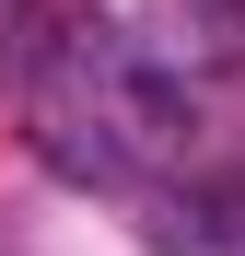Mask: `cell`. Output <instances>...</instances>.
Instances as JSON below:
<instances>
[{"instance_id": "6da1fadb", "label": "cell", "mask_w": 245, "mask_h": 256, "mask_svg": "<svg viewBox=\"0 0 245 256\" xmlns=\"http://www.w3.org/2000/svg\"><path fill=\"white\" fill-rule=\"evenodd\" d=\"M24 70H35V140H47L59 175L117 186L140 152H175V128H187V94L117 47V24L24 35Z\"/></svg>"}, {"instance_id": "7a4b0ae2", "label": "cell", "mask_w": 245, "mask_h": 256, "mask_svg": "<svg viewBox=\"0 0 245 256\" xmlns=\"http://www.w3.org/2000/svg\"><path fill=\"white\" fill-rule=\"evenodd\" d=\"M152 244H163V256H233V244H245V175L163 186V198H152Z\"/></svg>"}]
</instances>
